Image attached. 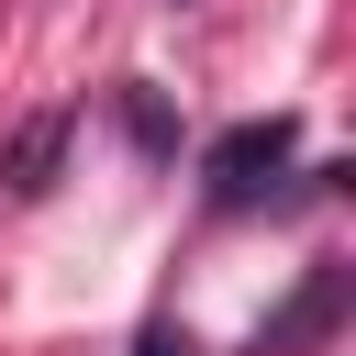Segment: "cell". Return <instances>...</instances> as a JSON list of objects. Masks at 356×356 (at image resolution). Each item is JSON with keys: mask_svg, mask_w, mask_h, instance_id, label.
Here are the masks:
<instances>
[{"mask_svg": "<svg viewBox=\"0 0 356 356\" xmlns=\"http://www.w3.org/2000/svg\"><path fill=\"white\" fill-rule=\"evenodd\" d=\"M345 300H356V267H312V278L256 323V356H300V345H323V334L345 323Z\"/></svg>", "mask_w": 356, "mask_h": 356, "instance_id": "2", "label": "cell"}, {"mask_svg": "<svg viewBox=\"0 0 356 356\" xmlns=\"http://www.w3.org/2000/svg\"><path fill=\"white\" fill-rule=\"evenodd\" d=\"M56 156H67V111H33V122L0 145V189H22V200L56 189Z\"/></svg>", "mask_w": 356, "mask_h": 356, "instance_id": "3", "label": "cell"}, {"mask_svg": "<svg viewBox=\"0 0 356 356\" xmlns=\"http://www.w3.org/2000/svg\"><path fill=\"white\" fill-rule=\"evenodd\" d=\"M134 356H200V345H189L178 323H145V334H134Z\"/></svg>", "mask_w": 356, "mask_h": 356, "instance_id": "5", "label": "cell"}, {"mask_svg": "<svg viewBox=\"0 0 356 356\" xmlns=\"http://www.w3.org/2000/svg\"><path fill=\"white\" fill-rule=\"evenodd\" d=\"M122 134H134V156H156V167H167V156H178V111H167V89H145V78H134V89H122Z\"/></svg>", "mask_w": 356, "mask_h": 356, "instance_id": "4", "label": "cell"}, {"mask_svg": "<svg viewBox=\"0 0 356 356\" xmlns=\"http://www.w3.org/2000/svg\"><path fill=\"white\" fill-rule=\"evenodd\" d=\"M289 156H300V122H289V111H267V122H234V134H211V156H200V189H211L222 211H245V200H267V189L289 178Z\"/></svg>", "mask_w": 356, "mask_h": 356, "instance_id": "1", "label": "cell"}]
</instances>
